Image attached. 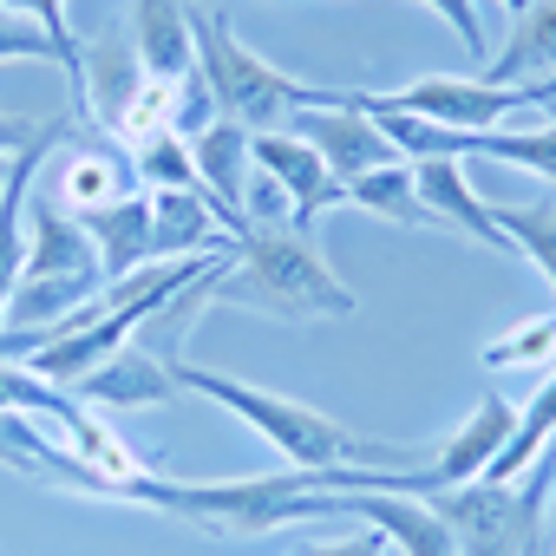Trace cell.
<instances>
[{"label":"cell","instance_id":"obj_20","mask_svg":"<svg viewBox=\"0 0 556 556\" xmlns=\"http://www.w3.org/2000/svg\"><path fill=\"white\" fill-rule=\"evenodd\" d=\"M125 151H131V177H138V190H197L190 138H177V131H151V138H138V144H125Z\"/></svg>","mask_w":556,"mask_h":556},{"label":"cell","instance_id":"obj_18","mask_svg":"<svg viewBox=\"0 0 556 556\" xmlns=\"http://www.w3.org/2000/svg\"><path fill=\"white\" fill-rule=\"evenodd\" d=\"M556 445V367H549V380L517 406V426H510V439H504V452L491 458V484H510V478H523L543 452Z\"/></svg>","mask_w":556,"mask_h":556},{"label":"cell","instance_id":"obj_27","mask_svg":"<svg viewBox=\"0 0 556 556\" xmlns=\"http://www.w3.org/2000/svg\"><path fill=\"white\" fill-rule=\"evenodd\" d=\"M295 556H387V543L374 530H354V536H334V543H302Z\"/></svg>","mask_w":556,"mask_h":556},{"label":"cell","instance_id":"obj_25","mask_svg":"<svg viewBox=\"0 0 556 556\" xmlns=\"http://www.w3.org/2000/svg\"><path fill=\"white\" fill-rule=\"evenodd\" d=\"M0 8L21 14V21H34V27H47L53 40H79V34H73V21H66L73 0H0Z\"/></svg>","mask_w":556,"mask_h":556},{"label":"cell","instance_id":"obj_5","mask_svg":"<svg viewBox=\"0 0 556 556\" xmlns=\"http://www.w3.org/2000/svg\"><path fill=\"white\" fill-rule=\"evenodd\" d=\"M34 190H40L53 210H66V216H79V223H86V216H99V210H112V203L138 197L131 151H125L118 138H60V144L47 151V164H40Z\"/></svg>","mask_w":556,"mask_h":556},{"label":"cell","instance_id":"obj_14","mask_svg":"<svg viewBox=\"0 0 556 556\" xmlns=\"http://www.w3.org/2000/svg\"><path fill=\"white\" fill-rule=\"evenodd\" d=\"M413 184H419V197L439 210V223H445V229H465V236H478L484 249L510 255V242H504V229H497L491 203L471 190V177L458 170V157H419V164H413Z\"/></svg>","mask_w":556,"mask_h":556},{"label":"cell","instance_id":"obj_13","mask_svg":"<svg viewBox=\"0 0 556 556\" xmlns=\"http://www.w3.org/2000/svg\"><path fill=\"white\" fill-rule=\"evenodd\" d=\"M131 47L151 79H190L197 73V34H190V0H131Z\"/></svg>","mask_w":556,"mask_h":556},{"label":"cell","instance_id":"obj_2","mask_svg":"<svg viewBox=\"0 0 556 556\" xmlns=\"http://www.w3.org/2000/svg\"><path fill=\"white\" fill-rule=\"evenodd\" d=\"M203 308H242L268 321H348L361 295L334 275L308 229H242L210 275Z\"/></svg>","mask_w":556,"mask_h":556},{"label":"cell","instance_id":"obj_17","mask_svg":"<svg viewBox=\"0 0 556 556\" xmlns=\"http://www.w3.org/2000/svg\"><path fill=\"white\" fill-rule=\"evenodd\" d=\"M348 203L367 210V216H387V223H400V229H445L439 210L419 197L413 164H380V170L354 177V184H348Z\"/></svg>","mask_w":556,"mask_h":556},{"label":"cell","instance_id":"obj_24","mask_svg":"<svg viewBox=\"0 0 556 556\" xmlns=\"http://www.w3.org/2000/svg\"><path fill=\"white\" fill-rule=\"evenodd\" d=\"M419 8H432L445 27H452V40L471 53V66H484L491 60V40H484V21H478V0H419Z\"/></svg>","mask_w":556,"mask_h":556},{"label":"cell","instance_id":"obj_10","mask_svg":"<svg viewBox=\"0 0 556 556\" xmlns=\"http://www.w3.org/2000/svg\"><path fill=\"white\" fill-rule=\"evenodd\" d=\"M249 157H255V170L262 177H275L289 190V203H295V223L308 229L315 216H328V210H341L348 203V184L315 157V144L308 138H295V131H249Z\"/></svg>","mask_w":556,"mask_h":556},{"label":"cell","instance_id":"obj_26","mask_svg":"<svg viewBox=\"0 0 556 556\" xmlns=\"http://www.w3.org/2000/svg\"><path fill=\"white\" fill-rule=\"evenodd\" d=\"M40 118H21V112H0V164H8V157H21L27 144H40Z\"/></svg>","mask_w":556,"mask_h":556},{"label":"cell","instance_id":"obj_30","mask_svg":"<svg viewBox=\"0 0 556 556\" xmlns=\"http://www.w3.org/2000/svg\"><path fill=\"white\" fill-rule=\"evenodd\" d=\"M497 8H510V21H517V14H523V8H530V0H497Z\"/></svg>","mask_w":556,"mask_h":556},{"label":"cell","instance_id":"obj_29","mask_svg":"<svg viewBox=\"0 0 556 556\" xmlns=\"http://www.w3.org/2000/svg\"><path fill=\"white\" fill-rule=\"evenodd\" d=\"M530 105H536V112H543V118L556 125V73H549L543 86H530Z\"/></svg>","mask_w":556,"mask_h":556},{"label":"cell","instance_id":"obj_12","mask_svg":"<svg viewBox=\"0 0 556 556\" xmlns=\"http://www.w3.org/2000/svg\"><path fill=\"white\" fill-rule=\"evenodd\" d=\"M190 157H197V190L216 203V216L229 223V236H242V184L255 170L249 157V131L236 118H210L197 138H190Z\"/></svg>","mask_w":556,"mask_h":556},{"label":"cell","instance_id":"obj_21","mask_svg":"<svg viewBox=\"0 0 556 556\" xmlns=\"http://www.w3.org/2000/svg\"><path fill=\"white\" fill-rule=\"evenodd\" d=\"M491 374H517V367H556V308L549 315H530V321H517L510 334H497V341H484V354H478Z\"/></svg>","mask_w":556,"mask_h":556},{"label":"cell","instance_id":"obj_1","mask_svg":"<svg viewBox=\"0 0 556 556\" xmlns=\"http://www.w3.org/2000/svg\"><path fill=\"white\" fill-rule=\"evenodd\" d=\"M170 367H177V387H184V393H203V400H216L223 413H236L249 432H262L268 452L282 458L289 471H334V465L419 471V465H432V458H419V445L354 432V426L315 413L308 400H289V393H268V387H255V380H236V374L197 367V361H184V354H170Z\"/></svg>","mask_w":556,"mask_h":556},{"label":"cell","instance_id":"obj_9","mask_svg":"<svg viewBox=\"0 0 556 556\" xmlns=\"http://www.w3.org/2000/svg\"><path fill=\"white\" fill-rule=\"evenodd\" d=\"M177 367H170V354H151L138 334L99 367V374H86L79 387H73V400L79 406H92V413H144V406H177Z\"/></svg>","mask_w":556,"mask_h":556},{"label":"cell","instance_id":"obj_6","mask_svg":"<svg viewBox=\"0 0 556 556\" xmlns=\"http://www.w3.org/2000/svg\"><path fill=\"white\" fill-rule=\"evenodd\" d=\"M367 99L387 105V112L452 125V131H504L510 112H530V86H491V79H452V73L413 79L400 92H367Z\"/></svg>","mask_w":556,"mask_h":556},{"label":"cell","instance_id":"obj_3","mask_svg":"<svg viewBox=\"0 0 556 556\" xmlns=\"http://www.w3.org/2000/svg\"><path fill=\"white\" fill-rule=\"evenodd\" d=\"M190 34H197V79L210 86L216 118H236L242 131H289L302 112L354 99V86H302L295 73L249 53L236 40L229 14L210 8V0H190Z\"/></svg>","mask_w":556,"mask_h":556},{"label":"cell","instance_id":"obj_7","mask_svg":"<svg viewBox=\"0 0 556 556\" xmlns=\"http://www.w3.org/2000/svg\"><path fill=\"white\" fill-rule=\"evenodd\" d=\"M144 60H138V47H131V34L125 27H99V34H86L79 40V105H86V118L112 138L118 125H125V112H131V99L144 92Z\"/></svg>","mask_w":556,"mask_h":556},{"label":"cell","instance_id":"obj_23","mask_svg":"<svg viewBox=\"0 0 556 556\" xmlns=\"http://www.w3.org/2000/svg\"><path fill=\"white\" fill-rule=\"evenodd\" d=\"M0 60H53L66 73V86L79 79V40H53L47 27H34L8 8H0Z\"/></svg>","mask_w":556,"mask_h":556},{"label":"cell","instance_id":"obj_11","mask_svg":"<svg viewBox=\"0 0 556 556\" xmlns=\"http://www.w3.org/2000/svg\"><path fill=\"white\" fill-rule=\"evenodd\" d=\"M510 426H517V400H504V393H478V406L458 419V432H452L445 445H432V484L452 491V484L484 478L491 458L504 452Z\"/></svg>","mask_w":556,"mask_h":556},{"label":"cell","instance_id":"obj_16","mask_svg":"<svg viewBox=\"0 0 556 556\" xmlns=\"http://www.w3.org/2000/svg\"><path fill=\"white\" fill-rule=\"evenodd\" d=\"M523 73H556V0H530L510 21V40L478 66V79L491 86H517Z\"/></svg>","mask_w":556,"mask_h":556},{"label":"cell","instance_id":"obj_22","mask_svg":"<svg viewBox=\"0 0 556 556\" xmlns=\"http://www.w3.org/2000/svg\"><path fill=\"white\" fill-rule=\"evenodd\" d=\"M471 157H497V164H517V170H536L543 184H556V125H536V131H478Z\"/></svg>","mask_w":556,"mask_h":556},{"label":"cell","instance_id":"obj_15","mask_svg":"<svg viewBox=\"0 0 556 556\" xmlns=\"http://www.w3.org/2000/svg\"><path fill=\"white\" fill-rule=\"evenodd\" d=\"M86 236H92V249H99V275H105V289L157 262L151 197H144V190H138V197H125V203H112V210H99V216H86Z\"/></svg>","mask_w":556,"mask_h":556},{"label":"cell","instance_id":"obj_31","mask_svg":"<svg viewBox=\"0 0 556 556\" xmlns=\"http://www.w3.org/2000/svg\"><path fill=\"white\" fill-rule=\"evenodd\" d=\"M8 170H14V157H8V164H0V190H8Z\"/></svg>","mask_w":556,"mask_h":556},{"label":"cell","instance_id":"obj_19","mask_svg":"<svg viewBox=\"0 0 556 556\" xmlns=\"http://www.w3.org/2000/svg\"><path fill=\"white\" fill-rule=\"evenodd\" d=\"M510 255H530L543 275H549V289H556V203L536 197V203H491Z\"/></svg>","mask_w":556,"mask_h":556},{"label":"cell","instance_id":"obj_28","mask_svg":"<svg viewBox=\"0 0 556 556\" xmlns=\"http://www.w3.org/2000/svg\"><path fill=\"white\" fill-rule=\"evenodd\" d=\"M536 556H556V445H549V491H543V530H536Z\"/></svg>","mask_w":556,"mask_h":556},{"label":"cell","instance_id":"obj_8","mask_svg":"<svg viewBox=\"0 0 556 556\" xmlns=\"http://www.w3.org/2000/svg\"><path fill=\"white\" fill-rule=\"evenodd\" d=\"M289 131H295V138H308V144H315V157H321L341 184H354V177H367V170H380V164H400L393 138L361 112V92H354L348 105H315V112H302Z\"/></svg>","mask_w":556,"mask_h":556},{"label":"cell","instance_id":"obj_4","mask_svg":"<svg viewBox=\"0 0 556 556\" xmlns=\"http://www.w3.org/2000/svg\"><path fill=\"white\" fill-rule=\"evenodd\" d=\"M543 491H549V452H543L523 478H510V484L471 478V484L432 491V504H439V517L452 523L458 556H536Z\"/></svg>","mask_w":556,"mask_h":556}]
</instances>
